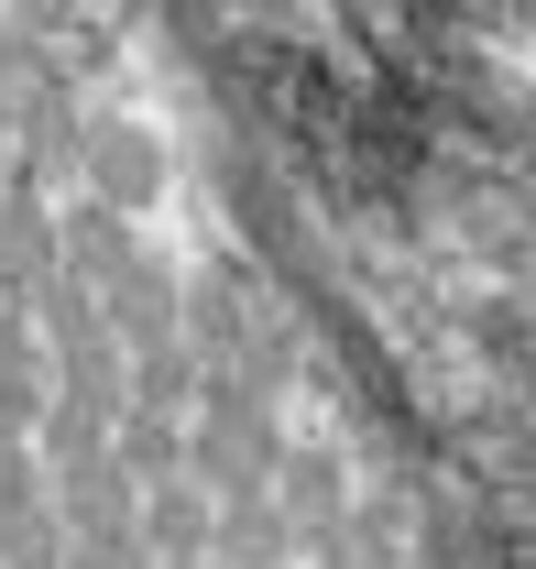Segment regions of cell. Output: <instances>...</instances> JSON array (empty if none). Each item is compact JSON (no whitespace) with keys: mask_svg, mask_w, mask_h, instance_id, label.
<instances>
[{"mask_svg":"<svg viewBox=\"0 0 536 569\" xmlns=\"http://www.w3.org/2000/svg\"><path fill=\"white\" fill-rule=\"evenodd\" d=\"M88 164H99V198H110V209L153 198V176H165V164H153V142H142L132 121H99V132H88Z\"/></svg>","mask_w":536,"mask_h":569,"instance_id":"1","label":"cell"},{"mask_svg":"<svg viewBox=\"0 0 536 569\" xmlns=\"http://www.w3.org/2000/svg\"><path fill=\"white\" fill-rule=\"evenodd\" d=\"M33 417V372H0V427H22Z\"/></svg>","mask_w":536,"mask_h":569,"instance_id":"2","label":"cell"}]
</instances>
